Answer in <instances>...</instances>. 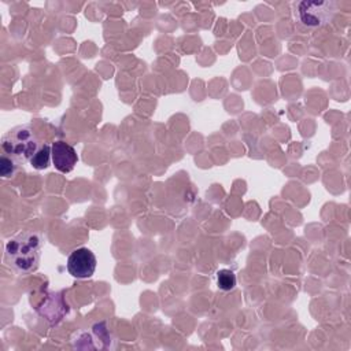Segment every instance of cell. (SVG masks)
I'll return each mask as SVG.
<instances>
[{
    "label": "cell",
    "mask_w": 351,
    "mask_h": 351,
    "mask_svg": "<svg viewBox=\"0 0 351 351\" xmlns=\"http://www.w3.org/2000/svg\"><path fill=\"white\" fill-rule=\"evenodd\" d=\"M40 145L33 129L27 125L12 128L1 138L3 152L16 158L21 163L30 160Z\"/></svg>",
    "instance_id": "obj_2"
},
{
    "label": "cell",
    "mask_w": 351,
    "mask_h": 351,
    "mask_svg": "<svg viewBox=\"0 0 351 351\" xmlns=\"http://www.w3.org/2000/svg\"><path fill=\"white\" fill-rule=\"evenodd\" d=\"M19 165H22L16 158L8 155V154H1L0 158V174L3 178H10L12 177L16 170L19 169Z\"/></svg>",
    "instance_id": "obj_7"
},
{
    "label": "cell",
    "mask_w": 351,
    "mask_h": 351,
    "mask_svg": "<svg viewBox=\"0 0 351 351\" xmlns=\"http://www.w3.org/2000/svg\"><path fill=\"white\" fill-rule=\"evenodd\" d=\"M217 285L222 291H232L236 287V276L229 269H221L217 271Z\"/></svg>",
    "instance_id": "obj_8"
},
{
    "label": "cell",
    "mask_w": 351,
    "mask_h": 351,
    "mask_svg": "<svg viewBox=\"0 0 351 351\" xmlns=\"http://www.w3.org/2000/svg\"><path fill=\"white\" fill-rule=\"evenodd\" d=\"M52 160V155H51V147L48 144H41L38 147V149L36 151V154L33 155V158L29 160L30 165L37 169V170H43L47 169L49 162Z\"/></svg>",
    "instance_id": "obj_6"
},
{
    "label": "cell",
    "mask_w": 351,
    "mask_h": 351,
    "mask_svg": "<svg viewBox=\"0 0 351 351\" xmlns=\"http://www.w3.org/2000/svg\"><path fill=\"white\" fill-rule=\"evenodd\" d=\"M96 256L86 248L81 247L74 250L67 258V271L77 278H88L95 273L96 269Z\"/></svg>",
    "instance_id": "obj_4"
},
{
    "label": "cell",
    "mask_w": 351,
    "mask_h": 351,
    "mask_svg": "<svg viewBox=\"0 0 351 351\" xmlns=\"http://www.w3.org/2000/svg\"><path fill=\"white\" fill-rule=\"evenodd\" d=\"M43 237L37 232H21L5 243L4 261L19 273H30L37 269Z\"/></svg>",
    "instance_id": "obj_1"
},
{
    "label": "cell",
    "mask_w": 351,
    "mask_h": 351,
    "mask_svg": "<svg viewBox=\"0 0 351 351\" xmlns=\"http://www.w3.org/2000/svg\"><path fill=\"white\" fill-rule=\"evenodd\" d=\"M336 4L333 1H317V0H308V1H300L298 14L299 19L306 26H321L326 23L335 11Z\"/></svg>",
    "instance_id": "obj_3"
},
{
    "label": "cell",
    "mask_w": 351,
    "mask_h": 351,
    "mask_svg": "<svg viewBox=\"0 0 351 351\" xmlns=\"http://www.w3.org/2000/svg\"><path fill=\"white\" fill-rule=\"evenodd\" d=\"M51 155H52V163L55 169L64 174L70 173L78 162V156L74 147H71L70 144L62 140L52 143Z\"/></svg>",
    "instance_id": "obj_5"
}]
</instances>
